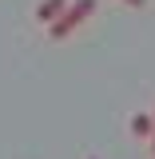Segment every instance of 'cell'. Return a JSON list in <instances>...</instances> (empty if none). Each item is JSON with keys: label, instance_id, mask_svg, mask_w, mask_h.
<instances>
[{"label": "cell", "instance_id": "cell-1", "mask_svg": "<svg viewBox=\"0 0 155 159\" xmlns=\"http://www.w3.org/2000/svg\"><path fill=\"white\" fill-rule=\"evenodd\" d=\"M92 12H96V0H68V8H64V12H60V16L48 24V36H52V40L72 36V32H76L80 24L92 16Z\"/></svg>", "mask_w": 155, "mask_h": 159}, {"label": "cell", "instance_id": "cell-2", "mask_svg": "<svg viewBox=\"0 0 155 159\" xmlns=\"http://www.w3.org/2000/svg\"><path fill=\"white\" fill-rule=\"evenodd\" d=\"M64 8H68V0H40V4H36V20H40V24H52Z\"/></svg>", "mask_w": 155, "mask_h": 159}, {"label": "cell", "instance_id": "cell-3", "mask_svg": "<svg viewBox=\"0 0 155 159\" xmlns=\"http://www.w3.org/2000/svg\"><path fill=\"white\" fill-rule=\"evenodd\" d=\"M131 135H151V116H131Z\"/></svg>", "mask_w": 155, "mask_h": 159}, {"label": "cell", "instance_id": "cell-4", "mask_svg": "<svg viewBox=\"0 0 155 159\" xmlns=\"http://www.w3.org/2000/svg\"><path fill=\"white\" fill-rule=\"evenodd\" d=\"M151 155H155V116H151Z\"/></svg>", "mask_w": 155, "mask_h": 159}, {"label": "cell", "instance_id": "cell-5", "mask_svg": "<svg viewBox=\"0 0 155 159\" xmlns=\"http://www.w3.org/2000/svg\"><path fill=\"white\" fill-rule=\"evenodd\" d=\"M123 4H131V8H143V4H147V0H123Z\"/></svg>", "mask_w": 155, "mask_h": 159}, {"label": "cell", "instance_id": "cell-6", "mask_svg": "<svg viewBox=\"0 0 155 159\" xmlns=\"http://www.w3.org/2000/svg\"><path fill=\"white\" fill-rule=\"evenodd\" d=\"M88 159H96V155H88Z\"/></svg>", "mask_w": 155, "mask_h": 159}]
</instances>
